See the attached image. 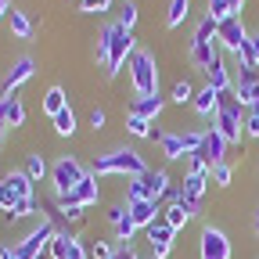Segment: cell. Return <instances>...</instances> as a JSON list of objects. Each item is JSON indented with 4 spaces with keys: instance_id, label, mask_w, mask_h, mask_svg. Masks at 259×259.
I'll return each mask as SVG.
<instances>
[{
    "instance_id": "obj_1",
    "label": "cell",
    "mask_w": 259,
    "mask_h": 259,
    "mask_svg": "<svg viewBox=\"0 0 259 259\" xmlns=\"http://www.w3.org/2000/svg\"><path fill=\"white\" fill-rule=\"evenodd\" d=\"M137 51V40L134 32H126L119 22H108L101 29V36H97V61L105 65V72L115 76L122 69V61H130V54Z\"/></svg>"
},
{
    "instance_id": "obj_2",
    "label": "cell",
    "mask_w": 259,
    "mask_h": 259,
    "mask_svg": "<svg viewBox=\"0 0 259 259\" xmlns=\"http://www.w3.org/2000/svg\"><path fill=\"white\" fill-rule=\"evenodd\" d=\"M112 173H122V177L134 180V177L148 173V162L134 148H119V151H108L101 158H94V177H112Z\"/></svg>"
},
{
    "instance_id": "obj_3",
    "label": "cell",
    "mask_w": 259,
    "mask_h": 259,
    "mask_svg": "<svg viewBox=\"0 0 259 259\" xmlns=\"http://www.w3.org/2000/svg\"><path fill=\"white\" fill-rule=\"evenodd\" d=\"M130 83L137 97H155L158 94V65L151 51H134L130 54Z\"/></svg>"
},
{
    "instance_id": "obj_4",
    "label": "cell",
    "mask_w": 259,
    "mask_h": 259,
    "mask_svg": "<svg viewBox=\"0 0 259 259\" xmlns=\"http://www.w3.org/2000/svg\"><path fill=\"white\" fill-rule=\"evenodd\" d=\"M83 177H87V169L79 166V158H72V155H61L54 166H51V184H54L58 198H69Z\"/></svg>"
},
{
    "instance_id": "obj_5",
    "label": "cell",
    "mask_w": 259,
    "mask_h": 259,
    "mask_svg": "<svg viewBox=\"0 0 259 259\" xmlns=\"http://www.w3.org/2000/svg\"><path fill=\"white\" fill-rule=\"evenodd\" d=\"M198 259H231V238L220 227H202L198 234Z\"/></svg>"
},
{
    "instance_id": "obj_6",
    "label": "cell",
    "mask_w": 259,
    "mask_h": 259,
    "mask_svg": "<svg viewBox=\"0 0 259 259\" xmlns=\"http://www.w3.org/2000/svg\"><path fill=\"white\" fill-rule=\"evenodd\" d=\"M173 238H177V231L166 220H155L151 227H144V241H148V248H151L155 259H166L173 252Z\"/></svg>"
},
{
    "instance_id": "obj_7",
    "label": "cell",
    "mask_w": 259,
    "mask_h": 259,
    "mask_svg": "<svg viewBox=\"0 0 259 259\" xmlns=\"http://www.w3.org/2000/svg\"><path fill=\"white\" fill-rule=\"evenodd\" d=\"M248 36H252V32L245 29L241 15H234V18H223V22H220V32H216V40L223 44V51H231V54H238V51L248 44Z\"/></svg>"
},
{
    "instance_id": "obj_8",
    "label": "cell",
    "mask_w": 259,
    "mask_h": 259,
    "mask_svg": "<svg viewBox=\"0 0 259 259\" xmlns=\"http://www.w3.org/2000/svg\"><path fill=\"white\" fill-rule=\"evenodd\" d=\"M227 148H231V144L220 137V130L216 126H205L202 130V148L194 151V155H198L202 162H209V169H212V166H220V162H227Z\"/></svg>"
},
{
    "instance_id": "obj_9",
    "label": "cell",
    "mask_w": 259,
    "mask_h": 259,
    "mask_svg": "<svg viewBox=\"0 0 259 259\" xmlns=\"http://www.w3.org/2000/svg\"><path fill=\"white\" fill-rule=\"evenodd\" d=\"M234 94L245 108H259V69H238Z\"/></svg>"
},
{
    "instance_id": "obj_10",
    "label": "cell",
    "mask_w": 259,
    "mask_h": 259,
    "mask_svg": "<svg viewBox=\"0 0 259 259\" xmlns=\"http://www.w3.org/2000/svg\"><path fill=\"white\" fill-rule=\"evenodd\" d=\"M32 72H36V61H32V58H18L11 69L4 72V79H0V97H11V94H15Z\"/></svg>"
},
{
    "instance_id": "obj_11",
    "label": "cell",
    "mask_w": 259,
    "mask_h": 259,
    "mask_svg": "<svg viewBox=\"0 0 259 259\" xmlns=\"http://www.w3.org/2000/svg\"><path fill=\"white\" fill-rule=\"evenodd\" d=\"M47 252H51V259H87L83 241H79L76 234H69V231H58Z\"/></svg>"
},
{
    "instance_id": "obj_12",
    "label": "cell",
    "mask_w": 259,
    "mask_h": 259,
    "mask_svg": "<svg viewBox=\"0 0 259 259\" xmlns=\"http://www.w3.org/2000/svg\"><path fill=\"white\" fill-rule=\"evenodd\" d=\"M58 202H61V198H58ZM69 202H76V205H83V209L101 202V187H97V177H94V173H87V177L76 184V191L69 194Z\"/></svg>"
},
{
    "instance_id": "obj_13",
    "label": "cell",
    "mask_w": 259,
    "mask_h": 259,
    "mask_svg": "<svg viewBox=\"0 0 259 259\" xmlns=\"http://www.w3.org/2000/svg\"><path fill=\"white\" fill-rule=\"evenodd\" d=\"M205 79H209V87L212 90H220V94H227V90H234V79H231V69H227V61L216 54V61L205 69Z\"/></svg>"
},
{
    "instance_id": "obj_14",
    "label": "cell",
    "mask_w": 259,
    "mask_h": 259,
    "mask_svg": "<svg viewBox=\"0 0 259 259\" xmlns=\"http://www.w3.org/2000/svg\"><path fill=\"white\" fill-rule=\"evenodd\" d=\"M194 112H198V115H205V119H216V112H220V90H212L209 83L198 90V94H194Z\"/></svg>"
},
{
    "instance_id": "obj_15",
    "label": "cell",
    "mask_w": 259,
    "mask_h": 259,
    "mask_svg": "<svg viewBox=\"0 0 259 259\" xmlns=\"http://www.w3.org/2000/svg\"><path fill=\"white\" fill-rule=\"evenodd\" d=\"M0 122L11 126V130L25 126V105L18 101V97H0Z\"/></svg>"
},
{
    "instance_id": "obj_16",
    "label": "cell",
    "mask_w": 259,
    "mask_h": 259,
    "mask_svg": "<svg viewBox=\"0 0 259 259\" xmlns=\"http://www.w3.org/2000/svg\"><path fill=\"white\" fill-rule=\"evenodd\" d=\"M158 212H162V209H158V202H151V198H148V202H134V205H130V220L137 223V231L151 227V223L158 220Z\"/></svg>"
},
{
    "instance_id": "obj_17",
    "label": "cell",
    "mask_w": 259,
    "mask_h": 259,
    "mask_svg": "<svg viewBox=\"0 0 259 259\" xmlns=\"http://www.w3.org/2000/svg\"><path fill=\"white\" fill-rule=\"evenodd\" d=\"M162 108H166V97H137V101H134V108H130V112H137V115H144V119H158L162 115Z\"/></svg>"
},
{
    "instance_id": "obj_18",
    "label": "cell",
    "mask_w": 259,
    "mask_h": 259,
    "mask_svg": "<svg viewBox=\"0 0 259 259\" xmlns=\"http://www.w3.org/2000/svg\"><path fill=\"white\" fill-rule=\"evenodd\" d=\"M144 180H148V187H151V202L166 198V194H169V187H173L166 169H148V173H144Z\"/></svg>"
},
{
    "instance_id": "obj_19",
    "label": "cell",
    "mask_w": 259,
    "mask_h": 259,
    "mask_svg": "<svg viewBox=\"0 0 259 259\" xmlns=\"http://www.w3.org/2000/svg\"><path fill=\"white\" fill-rule=\"evenodd\" d=\"M158 144H162V155H166V158H173V162L187 155L184 134H162V137H158Z\"/></svg>"
},
{
    "instance_id": "obj_20",
    "label": "cell",
    "mask_w": 259,
    "mask_h": 259,
    "mask_svg": "<svg viewBox=\"0 0 259 259\" xmlns=\"http://www.w3.org/2000/svg\"><path fill=\"white\" fill-rule=\"evenodd\" d=\"M191 18V0H169V11H166V29H180Z\"/></svg>"
},
{
    "instance_id": "obj_21",
    "label": "cell",
    "mask_w": 259,
    "mask_h": 259,
    "mask_svg": "<svg viewBox=\"0 0 259 259\" xmlns=\"http://www.w3.org/2000/svg\"><path fill=\"white\" fill-rule=\"evenodd\" d=\"M25 177H29L32 184H40V180L47 177V158H44L40 151H32V155H25Z\"/></svg>"
},
{
    "instance_id": "obj_22",
    "label": "cell",
    "mask_w": 259,
    "mask_h": 259,
    "mask_svg": "<svg viewBox=\"0 0 259 259\" xmlns=\"http://www.w3.org/2000/svg\"><path fill=\"white\" fill-rule=\"evenodd\" d=\"M151 198V187H148V180L144 177H134L126 184V205H134V202H148Z\"/></svg>"
},
{
    "instance_id": "obj_23",
    "label": "cell",
    "mask_w": 259,
    "mask_h": 259,
    "mask_svg": "<svg viewBox=\"0 0 259 259\" xmlns=\"http://www.w3.org/2000/svg\"><path fill=\"white\" fill-rule=\"evenodd\" d=\"M4 180L11 184V191L18 194V198H32V180L25 177V169H11Z\"/></svg>"
},
{
    "instance_id": "obj_24",
    "label": "cell",
    "mask_w": 259,
    "mask_h": 259,
    "mask_svg": "<svg viewBox=\"0 0 259 259\" xmlns=\"http://www.w3.org/2000/svg\"><path fill=\"white\" fill-rule=\"evenodd\" d=\"M216 32H220V22H216L212 15H205V18L198 22V29H194V40H191V44H212Z\"/></svg>"
},
{
    "instance_id": "obj_25",
    "label": "cell",
    "mask_w": 259,
    "mask_h": 259,
    "mask_svg": "<svg viewBox=\"0 0 259 259\" xmlns=\"http://www.w3.org/2000/svg\"><path fill=\"white\" fill-rule=\"evenodd\" d=\"M212 61H216V47H212V44H191V65L209 69Z\"/></svg>"
},
{
    "instance_id": "obj_26",
    "label": "cell",
    "mask_w": 259,
    "mask_h": 259,
    "mask_svg": "<svg viewBox=\"0 0 259 259\" xmlns=\"http://www.w3.org/2000/svg\"><path fill=\"white\" fill-rule=\"evenodd\" d=\"M126 134H134V137H151L155 130H151V119L137 115V112H126Z\"/></svg>"
},
{
    "instance_id": "obj_27",
    "label": "cell",
    "mask_w": 259,
    "mask_h": 259,
    "mask_svg": "<svg viewBox=\"0 0 259 259\" xmlns=\"http://www.w3.org/2000/svg\"><path fill=\"white\" fill-rule=\"evenodd\" d=\"M65 108H69V105H65V90H61V87H51V90L44 94V112L54 119V115L65 112Z\"/></svg>"
},
{
    "instance_id": "obj_28",
    "label": "cell",
    "mask_w": 259,
    "mask_h": 259,
    "mask_svg": "<svg viewBox=\"0 0 259 259\" xmlns=\"http://www.w3.org/2000/svg\"><path fill=\"white\" fill-rule=\"evenodd\" d=\"M8 22H11V32H15L18 40H29V36H32V22H29V15H25V11H15V8H11Z\"/></svg>"
},
{
    "instance_id": "obj_29",
    "label": "cell",
    "mask_w": 259,
    "mask_h": 259,
    "mask_svg": "<svg viewBox=\"0 0 259 259\" xmlns=\"http://www.w3.org/2000/svg\"><path fill=\"white\" fill-rule=\"evenodd\" d=\"M162 220H166V223L173 227V231H180V227H184V223L191 220V212H187L184 205H177V202H169L166 209H162Z\"/></svg>"
},
{
    "instance_id": "obj_30",
    "label": "cell",
    "mask_w": 259,
    "mask_h": 259,
    "mask_svg": "<svg viewBox=\"0 0 259 259\" xmlns=\"http://www.w3.org/2000/svg\"><path fill=\"white\" fill-rule=\"evenodd\" d=\"M54 134H58V137H72V134H76V115H72V108H65V112L54 115Z\"/></svg>"
},
{
    "instance_id": "obj_31",
    "label": "cell",
    "mask_w": 259,
    "mask_h": 259,
    "mask_svg": "<svg viewBox=\"0 0 259 259\" xmlns=\"http://www.w3.org/2000/svg\"><path fill=\"white\" fill-rule=\"evenodd\" d=\"M115 22H119L126 32H134V25H137V4H134V0H122V4H119Z\"/></svg>"
},
{
    "instance_id": "obj_32",
    "label": "cell",
    "mask_w": 259,
    "mask_h": 259,
    "mask_svg": "<svg viewBox=\"0 0 259 259\" xmlns=\"http://www.w3.org/2000/svg\"><path fill=\"white\" fill-rule=\"evenodd\" d=\"M205 187H209V177H194V173L184 177V194H187V198H198V202H202Z\"/></svg>"
},
{
    "instance_id": "obj_33",
    "label": "cell",
    "mask_w": 259,
    "mask_h": 259,
    "mask_svg": "<svg viewBox=\"0 0 259 259\" xmlns=\"http://www.w3.org/2000/svg\"><path fill=\"white\" fill-rule=\"evenodd\" d=\"M231 180H234L231 162H220V166H212V169H209V184H216V187H231Z\"/></svg>"
},
{
    "instance_id": "obj_34",
    "label": "cell",
    "mask_w": 259,
    "mask_h": 259,
    "mask_svg": "<svg viewBox=\"0 0 259 259\" xmlns=\"http://www.w3.org/2000/svg\"><path fill=\"white\" fill-rule=\"evenodd\" d=\"M18 202H22V198H18L15 191H11V184H8V180H0V209H4V212L11 216V209H15Z\"/></svg>"
},
{
    "instance_id": "obj_35",
    "label": "cell",
    "mask_w": 259,
    "mask_h": 259,
    "mask_svg": "<svg viewBox=\"0 0 259 259\" xmlns=\"http://www.w3.org/2000/svg\"><path fill=\"white\" fill-rule=\"evenodd\" d=\"M58 216L79 223V220H83V205H76V202H69V198H61V202H58Z\"/></svg>"
},
{
    "instance_id": "obj_36",
    "label": "cell",
    "mask_w": 259,
    "mask_h": 259,
    "mask_svg": "<svg viewBox=\"0 0 259 259\" xmlns=\"http://www.w3.org/2000/svg\"><path fill=\"white\" fill-rule=\"evenodd\" d=\"M134 234H137V223L130 220V212H126V216H122V220L115 223V241H122V245H126L130 238H134Z\"/></svg>"
},
{
    "instance_id": "obj_37",
    "label": "cell",
    "mask_w": 259,
    "mask_h": 259,
    "mask_svg": "<svg viewBox=\"0 0 259 259\" xmlns=\"http://www.w3.org/2000/svg\"><path fill=\"white\" fill-rule=\"evenodd\" d=\"M194 94H198V90H194V87H191L187 79H180V83L173 87V94H169V97H173L177 105H187V101H194Z\"/></svg>"
},
{
    "instance_id": "obj_38",
    "label": "cell",
    "mask_w": 259,
    "mask_h": 259,
    "mask_svg": "<svg viewBox=\"0 0 259 259\" xmlns=\"http://www.w3.org/2000/svg\"><path fill=\"white\" fill-rule=\"evenodd\" d=\"M79 11L83 15H105V11H112V0H79Z\"/></svg>"
},
{
    "instance_id": "obj_39",
    "label": "cell",
    "mask_w": 259,
    "mask_h": 259,
    "mask_svg": "<svg viewBox=\"0 0 259 259\" xmlns=\"http://www.w3.org/2000/svg\"><path fill=\"white\" fill-rule=\"evenodd\" d=\"M245 137L259 141V108H248L245 112Z\"/></svg>"
},
{
    "instance_id": "obj_40",
    "label": "cell",
    "mask_w": 259,
    "mask_h": 259,
    "mask_svg": "<svg viewBox=\"0 0 259 259\" xmlns=\"http://www.w3.org/2000/svg\"><path fill=\"white\" fill-rule=\"evenodd\" d=\"M36 212V205H32V198H22L15 209H11V220H25V216H32Z\"/></svg>"
},
{
    "instance_id": "obj_41",
    "label": "cell",
    "mask_w": 259,
    "mask_h": 259,
    "mask_svg": "<svg viewBox=\"0 0 259 259\" xmlns=\"http://www.w3.org/2000/svg\"><path fill=\"white\" fill-rule=\"evenodd\" d=\"M187 173H194V177H209V162H202L198 155H191V158H187Z\"/></svg>"
},
{
    "instance_id": "obj_42",
    "label": "cell",
    "mask_w": 259,
    "mask_h": 259,
    "mask_svg": "<svg viewBox=\"0 0 259 259\" xmlns=\"http://www.w3.org/2000/svg\"><path fill=\"white\" fill-rule=\"evenodd\" d=\"M90 255H94V259H112L115 248H112L108 241H94V245H90Z\"/></svg>"
},
{
    "instance_id": "obj_43",
    "label": "cell",
    "mask_w": 259,
    "mask_h": 259,
    "mask_svg": "<svg viewBox=\"0 0 259 259\" xmlns=\"http://www.w3.org/2000/svg\"><path fill=\"white\" fill-rule=\"evenodd\" d=\"M126 212H130V205H108V212H105V216H108V223L115 227V223H119Z\"/></svg>"
},
{
    "instance_id": "obj_44",
    "label": "cell",
    "mask_w": 259,
    "mask_h": 259,
    "mask_svg": "<svg viewBox=\"0 0 259 259\" xmlns=\"http://www.w3.org/2000/svg\"><path fill=\"white\" fill-rule=\"evenodd\" d=\"M105 119H108L105 108H90V126H94V130H105Z\"/></svg>"
},
{
    "instance_id": "obj_45",
    "label": "cell",
    "mask_w": 259,
    "mask_h": 259,
    "mask_svg": "<svg viewBox=\"0 0 259 259\" xmlns=\"http://www.w3.org/2000/svg\"><path fill=\"white\" fill-rule=\"evenodd\" d=\"M112 259H141V255H137V252H134V245H119V248H115V255H112Z\"/></svg>"
},
{
    "instance_id": "obj_46",
    "label": "cell",
    "mask_w": 259,
    "mask_h": 259,
    "mask_svg": "<svg viewBox=\"0 0 259 259\" xmlns=\"http://www.w3.org/2000/svg\"><path fill=\"white\" fill-rule=\"evenodd\" d=\"M4 15H11V8H8V0H0V18Z\"/></svg>"
},
{
    "instance_id": "obj_47",
    "label": "cell",
    "mask_w": 259,
    "mask_h": 259,
    "mask_svg": "<svg viewBox=\"0 0 259 259\" xmlns=\"http://www.w3.org/2000/svg\"><path fill=\"white\" fill-rule=\"evenodd\" d=\"M252 47H255V58H259V32H252Z\"/></svg>"
},
{
    "instance_id": "obj_48",
    "label": "cell",
    "mask_w": 259,
    "mask_h": 259,
    "mask_svg": "<svg viewBox=\"0 0 259 259\" xmlns=\"http://www.w3.org/2000/svg\"><path fill=\"white\" fill-rule=\"evenodd\" d=\"M255 231H259V212H255Z\"/></svg>"
},
{
    "instance_id": "obj_49",
    "label": "cell",
    "mask_w": 259,
    "mask_h": 259,
    "mask_svg": "<svg viewBox=\"0 0 259 259\" xmlns=\"http://www.w3.org/2000/svg\"><path fill=\"white\" fill-rule=\"evenodd\" d=\"M151 259H155V255H151Z\"/></svg>"
}]
</instances>
